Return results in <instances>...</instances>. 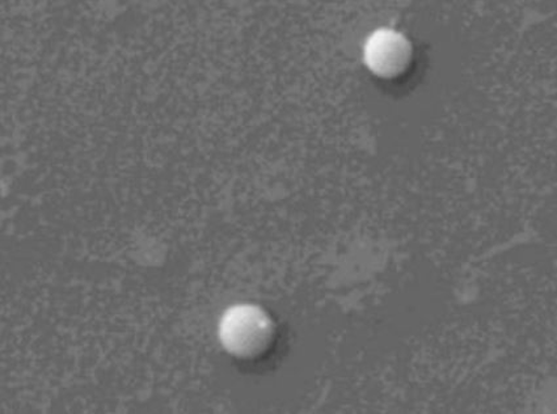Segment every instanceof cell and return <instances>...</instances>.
Wrapping results in <instances>:
<instances>
[{
    "instance_id": "2",
    "label": "cell",
    "mask_w": 557,
    "mask_h": 414,
    "mask_svg": "<svg viewBox=\"0 0 557 414\" xmlns=\"http://www.w3.org/2000/svg\"><path fill=\"white\" fill-rule=\"evenodd\" d=\"M412 45L398 30L381 28L364 42L363 61L371 73L384 79L401 75L411 65Z\"/></svg>"
},
{
    "instance_id": "1",
    "label": "cell",
    "mask_w": 557,
    "mask_h": 414,
    "mask_svg": "<svg viewBox=\"0 0 557 414\" xmlns=\"http://www.w3.org/2000/svg\"><path fill=\"white\" fill-rule=\"evenodd\" d=\"M220 340L238 359H255L265 352L274 336L272 318L256 304H236L222 316Z\"/></svg>"
}]
</instances>
